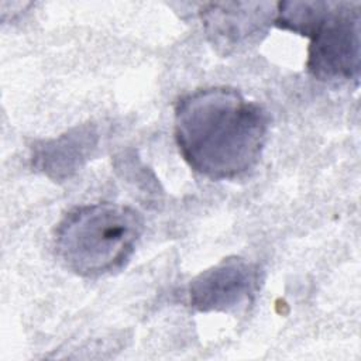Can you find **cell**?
Masks as SVG:
<instances>
[{
  "mask_svg": "<svg viewBox=\"0 0 361 361\" xmlns=\"http://www.w3.org/2000/svg\"><path fill=\"white\" fill-rule=\"evenodd\" d=\"M269 116L230 86H210L175 104V141L185 162L210 180L245 175L259 161Z\"/></svg>",
  "mask_w": 361,
  "mask_h": 361,
  "instance_id": "1",
  "label": "cell"
},
{
  "mask_svg": "<svg viewBox=\"0 0 361 361\" xmlns=\"http://www.w3.org/2000/svg\"><path fill=\"white\" fill-rule=\"evenodd\" d=\"M274 24L310 38L307 72L322 82H358L361 14L358 1H279Z\"/></svg>",
  "mask_w": 361,
  "mask_h": 361,
  "instance_id": "3",
  "label": "cell"
},
{
  "mask_svg": "<svg viewBox=\"0 0 361 361\" xmlns=\"http://www.w3.org/2000/svg\"><path fill=\"white\" fill-rule=\"evenodd\" d=\"M144 217L131 206L99 202L76 206L56 224L54 248L71 272L99 278L120 271L144 233Z\"/></svg>",
  "mask_w": 361,
  "mask_h": 361,
  "instance_id": "2",
  "label": "cell"
},
{
  "mask_svg": "<svg viewBox=\"0 0 361 361\" xmlns=\"http://www.w3.org/2000/svg\"><path fill=\"white\" fill-rule=\"evenodd\" d=\"M276 16L271 1L209 3L200 10V20L212 47L221 56L243 52L268 34Z\"/></svg>",
  "mask_w": 361,
  "mask_h": 361,
  "instance_id": "4",
  "label": "cell"
},
{
  "mask_svg": "<svg viewBox=\"0 0 361 361\" xmlns=\"http://www.w3.org/2000/svg\"><path fill=\"white\" fill-rule=\"evenodd\" d=\"M257 264L228 257L200 272L189 285V303L199 312H235L250 303L259 289Z\"/></svg>",
  "mask_w": 361,
  "mask_h": 361,
  "instance_id": "5",
  "label": "cell"
},
{
  "mask_svg": "<svg viewBox=\"0 0 361 361\" xmlns=\"http://www.w3.org/2000/svg\"><path fill=\"white\" fill-rule=\"evenodd\" d=\"M97 140L93 126L75 127L58 138L37 145L32 164L51 179H68L89 159L97 145Z\"/></svg>",
  "mask_w": 361,
  "mask_h": 361,
  "instance_id": "6",
  "label": "cell"
}]
</instances>
